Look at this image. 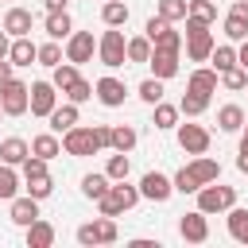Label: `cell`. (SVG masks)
Masks as SVG:
<instances>
[{
    "label": "cell",
    "instance_id": "cell-1",
    "mask_svg": "<svg viewBox=\"0 0 248 248\" xmlns=\"http://www.w3.org/2000/svg\"><path fill=\"white\" fill-rule=\"evenodd\" d=\"M221 178V163L217 159H209V155H194V163L190 167H182L170 182H174V190L178 194H198L205 182H217Z\"/></svg>",
    "mask_w": 248,
    "mask_h": 248
},
{
    "label": "cell",
    "instance_id": "cell-2",
    "mask_svg": "<svg viewBox=\"0 0 248 248\" xmlns=\"http://www.w3.org/2000/svg\"><path fill=\"white\" fill-rule=\"evenodd\" d=\"M136 202H140V186H128V178H120V182H112V186L97 198V209H101V217H120V213H128Z\"/></svg>",
    "mask_w": 248,
    "mask_h": 248
},
{
    "label": "cell",
    "instance_id": "cell-3",
    "mask_svg": "<svg viewBox=\"0 0 248 248\" xmlns=\"http://www.w3.org/2000/svg\"><path fill=\"white\" fill-rule=\"evenodd\" d=\"M182 43H186V58H190V62H209V50L217 46L209 23H202V19H194V16H186V35H182Z\"/></svg>",
    "mask_w": 248,
    "mask_h": 248
},
{
    "label": "cell",
    "instance_id": "cell-4",
    "mask_svg": "<svg viewBox=\"0 0 248 248\" xmlns=\"http://www.w3.org/2000/svg\"><path fill=\"white\" fill-rule=\"evenodd\" d=\"M97 58H101V66H108V70L128 66V39H124L120 27H108V31L97 39Z\"/></svg>",
    "mask_w": 248,
    "mask_h": 248
},
{
    "label": "cell",
    "instance_id": "cell-5",
    "mask_svg": "<svg viewBox=\"0 0 248 248\" xmlns=\"http://www.w3.org/2000/svg\"><path fill=\"white\" fill-rule=\"evenodd\" d=\"M229 205H236V190L232 186H217V182H205L198 190V209L209 217V213H225Z\"/></svg>",
    "mask_w": 248,
    "mask_h": 248
},
{
    "label": "cell",
    "instance_id": "cell-6",
    "mask_svg": "<svg viewBox=\"0 0 248 248\" xmlns=\"http://www.w3.org/2000/svg\"><path fill=\"white\" fill-rule=\"evenodd\" d=\"M54 105H58V89L50 81H31L27 85V108H31V116H50Z\"/></svg>",
    "mask_w": 248,
    "mask_h": 248
},
{
    "label": "cell",
    "instance_id": "cell-7",
    "mask_svg": "<svg viewBox=\"0 0 248 248\" xmlns=\"http://www.w3.org/2000/svg\"><path fill=\"white\" fill-rule=\"evenodd\" d=\"M62 151H66V155H74V159L97 155V140H93V128H81V124H74L70 132H62Z\"/></svg>",
    "mask_w": 248,
    "mask_h": 248
},
{
    "label": "cell",
    "instance_id": "cell-8",
    "mask_svg": "<svg viewBox=\"0 0 248 248\" xmlns=\"http://www.w3.org/2000/svg\"><path fill=\"white\" fill-rule=\"evenodd\" d=\"M0 108H4V116H23L27 112V81L8 78L0 85Z\"/></svg>",
    "mask_w": 248,
    "mask_h": 248
},
{
    "label": "cell",
    "instance_id": "cell-9",
    "mask_svg": "<svg viewBox=\"0 0 248 248\" xmlns=\"http://www.w3.org/2000/svg\"><path fill=\"white\" fill-rule=\"evenodd\" d=\"M93 54H97L93 31H70V39H66V62L85 66V62H93Z\"/></svg>",
    "mask_w": 248,
    "mask_h": 248
},
{
    "label": "cell",
    "instance_id": "cell-10",
    "mask_svg": "<svg viewBox=\"0 0 248 248\" xmlns=\"http://www.w3.org/2000/svg\"><path fill=\"white\" fill-rule=\"evenodd\" d=\"M93 97H97L105 108H120V105H124V97H128V85H124L120 78L105 74V78H97V81H93Z\"/></svg>",
    "mask_w": 248,
    "mask_h": 248
},
{
    "label": "cell",
    "instance_id": "cell-11",
    "mask_svg": "<svg viewBox=\"0 0 248 248\" xmlns=\"http://www.w3.org/2000/svg\"><path fill=\"white\" fill-rule=\"evenodd\" d=\"M174 194V182L163 174V170H147L143 178H140V198H147V202H167Z\"/></svg>",
    "mask_w": 248,
    "mask_h": 248
},
{
    "label": "cell",
    "instance_id": "cell-12",
    "mask_svg": "<svg viewBox=\"0 0 248 248\" xmlns=\"http://www.w3.org/2000/svg\"><path fill=\"white\" fill-rule=\"evenodd\" d=\"M178 236H182L186 244H205V240H209V221H205V213H202V209L182 213V221H178Z\"/></svg>",
    "mask_w": 248,
    "mask_h": 248
},
{
    "label": "cell",
    "instance_id": "cell-13",
    "mask_svg": "<svg viewBox=\"0 0 248 248\" xmlns=\"http://www.w3.org/2000/svg\"><path fill=\"white\" fill-rule=\"evenodd\" d=\"M178 147L186 155H205L209 151V132L202 124H178Z\"/></svg>",
    "mask_w": 248,
    "mask_h": 248
},
{
    "label": "cell",
    "instance_id": "cell-14",
    "mask_svg": "<svg viewBox=\"0 0 248 248\" xmlns=\"http://www.w3.org/2000/svg\"><path fill=\"white\" fill-rule=\"evenodd\" d=\"M8 217H12V225L27 229V225L39 217V198H31V194H27V198H19V194H16V198H12V213H8Z\"/></svg>",
    "mask_w": 248,
    "mask_h": 248
},
{
    "label": "cell",
    "instance_id": "cell-15",
    "mask_svg": "<svg viewBox=\"0 0 248 248\" xmlns=\"http://www.w3.org/2000/svg\"><path fill=\"white\" fill-rule=\"evenodd\" d=\"M31 23H35V16H31L27 8H8V12H4V31H8L12 39L31 35Z\"/></svg>",
    "mask_w": 248,
    "mask_h": 248
},
{
    "label": "cell",
    "instance_id": "cell-16",
    "mask_svg": "<svg viewBox=\"0 0 248 248\" xmlns=\"http://www.w3.org/2000/svg\"><path fill=\"white\" fill-rule=\"evenodd\" d=\"M147 66H151V74H155L159 81H167V78L178 74V54H174V50H151Z\"/></svg>",
    "mask_w": 248,
    "mask_h": 248
},
{
    "label": "cell",
    "instance_id": "cell-17",
    "mask_svg": "<svg viewBox=\"0 0 248 248\" xmlns=\"http://www.w3.org/2000/svg\"><path fill=\"white\" fill-rule=\"evenodd\" d=\"M8 58H12V66H31V62H39V46H35L27 35H19V39H12Z\"/></svg>",
    "mask_w": 248,
    "mask_h": 248
},
{
    "label": "cell",
    "instance_id": "cell-18",
    "mask_svg": "<svg viewBox=\"0 0 248 248\" xmlns=\"http://www.w3.org/2000/svg\"><path fill=\"white\" fill-rule=\"evenodd\" d=\"M27 155H31V143H27V140H19V136H8V140H0V163H12V167H19Z\"/></svg>",
    "mask_w": 248,
    "mask_h": 248
},
{
    "label": "cell",
    "instance_id": "cell-19",
    "mask_svg": "<svg viewBox=\"0 0 248 248\" xmlns=\"http://www.w3.org/2000/svg\"><path fill=\"white\" fill-rule=\"evenodd\" d=\"M46 120H50V132L62 136V132H70V128L78 124V105H74V101H70V105H54V112H50Z\"/></svg>",
    "mask_w": 248,
    "mask_h": 248
},
{
    "label": "cell",
    "instance_id": "cell-20",
    "mask_svg": "<svg viewBox=\"0 0 248 248\" xmlns=\"http://www.w3.org/2000/svg\"><path fill=\"white\" fill-rule=\"evenodd\" d=\"M50 244H54V225L43 221V217H35L27 225V248H50Z\"/></svg>",
    "mask_w": 248,
    "mask_h": 248
},
{
    "label": "cell",
    "instance_id": "cell-21",
    "mask_svg": "<svg viewBox=\"0 0 248 248\" xmlns=\"http://www.w3.org/2000/svg\"><path fill=\"white\" fill-rule=\"evenodd\" d=\"M31 155H39V159H54V155H62V140L54 136V132H39L35 140H31Z\"/></svg>",
    "mask_w": 248,
    "mask_h": 248
},
{
    "label": "cell",
    "instance_id": "cell-22",
    "mask_svg": "<svg viewBox=\"0 0 248 248\" xmlns=\"http://www.w3.org/2000/svg\"><path fill=\"white\" fill-rule=\"evenodd\" d=\"M217 78H221V74H217L213 66H202V70H194V74H190L186 89H194V93H205V97H209V93L217 89Z\"/></svg>",
    "mask_w": 248,
    "mask_h": 248
},
{
    "label": "cell",
    "instance_id": "cell-23",
    "mask_svg": "<svg viewBox=\"0 0 248 248\" xmlns=\"http://www.w3.org/2000/svg\"><path fill=\"white\" fill-rule=\"evenodd\" d=\"M136 140H140V136H136L132 124H112V128H108V147H112V151H132Z\"/></svg>",
    "mask_w": 248,
    "mask_h": 248
},
{
    "label": "cell",
    "instance_id": "cell-24",
    "mask_svg": "<svg viewBox=\"0 0 248 248\" xmlns=\"http://www.w3.org/2000/svg\"><path fill=\"white\" fill-rule=\"evenodd\" d=\"M151 50H182V31H174V23H167L163 31H155L151 35Z\"/></svg>",
    "mask_w": 248,
    "mask_h": 248
},
{
    "label": "cell",
    "instance_id": "cell-25",
    "mask_svg": "<svg viewBox=\"0 0 248 248\" xmlns=\"http://www.w3.org/2000/svg\"><path fill=\"white\" fill-rule=\"evenodd\" d=\"M217 128L221 132H240L244 128V108L240 105H221L217 108Z\"/></svg>",
    "mask_w": 248,
    "mask_h": 248
},
{
    "label": "cell",
    "instance_id": "cell-26",
    "mask_svg": "<svg viewBox=\"0 0 248 248\" xmlns=\"http://www.w3.org/2000/svg\"><path fill=\"white\" fill-rule=\"evenodd\" d=\"M70 31H74L70 12H46V35L50 39H70Z\"/></svg>",
    "mask_w": 248,
    "mask_h": 248
},
{
    "label": "cell",
    "instance_id": "cell-27",
    "mask_svg": "<svg viewBox=\"0 0 248 248\" xmlns=\"http://www.w3.org/2000/svg\"><path fill=\"white\" fill-rule=\"evenodd\" d=\"M78 78H81V74H78V66H74V62H66V58H62V62H58V66H54V74H50V85H54V89H58V93H66V89H70V85H74V81H78Z\"/></svg>",
    "mask_w": 248,
    "mask_h": 248
},
{
    "label": "cell",
    "instance_id": "cell-28",
    "mask_svg": "<svg viewBox=\"0 0 248 248\" xmlns=\"http://www.w3.org/2000/svg\"><path fill=\"white\" fill-rule=\"evenodd\" d=\"M101 19H105V27H124L128 23V4L124 0H105L101 4Z\"/></svg>",
    "mask_w": 248,
    "mask_h": 248
},
{
    "label": "cell",
    "instance_id": "cell-29",
    "mask_svg": "<svg viewBox=\"0 0 248 248\" xmlns=\"http://www.w3.org/2000/svg\"><path fill=\"white\" fill-rule=\"evenodd\" d=\"M225 213H229V236L244 244V236H248V209H240V205H229Z\"/></svg>",
    "mask_w": 248,
    "mask_h": 248
},
{
    "label": "cell",
    "instance_id": "cell-30",
    "mask_svg": "<svg viewBox=\"0 0 248 248\" xmlns=\"http://www.w3.org/2000/svg\"><path fill=\"white\" fill-rule=\"evenodd\" d=\"M19 194V174L12 163H0V202H12Z\"/></svg>",
    "mask_w": 248,
    "mask_h": 248
},
{
    "label": "cell",
    "instance_id": "cell-31",
    "mask_svg": "<svg viewBox=\"0 0 248 248\" xmlns=\"http://www.w3.org/2000/svg\"><path fill=\"white\" fill-rule=\"evenodd\" d=\"M209 108V97L205 93H194V89H186V97L178 101V112H186V116H202Z\"/></svg>",
    "mask_w": 248,
    "mask_h": 248
},
{
    "label": "cell",
    "instance_id": "cell-32",
    "mask_svg": "<svg viewBox=\"0 0 248 248\" xmlns=\"http://www.w3.org/2000/svg\"><path fill=\"white\" fill-rule=\"evenodd\" d=\"M108 186H112V178H108V174H97V170L81 178V194H85V198H93V202H97V198H101Z\"/></svg>",
    "mask_w": 248,
    "mask_h": 248
},
{
    "label": "cell",
    "instance_id": "cell-33",
    "mask_svg": "<svg viewBox=\"0 0 248 248\" xmlns=\"http://www.w3.org/2000/svg\"><path fill=\"white\" fill-rule=\"evenodd\" d=\"M209 62H213V70H217V74H225V70L240 66V62H236V50H232V46H213V50H209Z\"/></svg>",
    "mask_w": 248,
    "mask_h": 248
},
{
    "label": "cell",
    "instance_id": "cell-34",
    "mask_svg": "<svg viewBox=\"0 0 248 248\" xmlns=\"http://www.w3.org/2000/svg\"><path fill=\"white\" fill-rule=\"evenodd\" d=\"M62 58H66V50L58 46V39H46V43L39 46V66H50V70H54Z\"/></svg>",
    "mask_w": 248,
    "mask_h": 248
},
{
    "label": "cell",
    "instance_id": "cell-35",
    "mask_svg": "<svg viewBox=\"0 0 248 248\" xmlns=\"http://www.w3.org/2000/svg\"><path fill=\"white\" fill-rule=\"evenodd\" d=\"M128 170H132V159H128V151H116V155L108 159V167H105V174H108L112 182L128 178Z\"/></svg>",
    "mask_w": 248,
    "mask_h": 248
},
{
    "label": "cell",
    "instance_id": "cell-36",
    "mask_svg": "<svg viewBox=\"0 0 248 248\" xmlns=\"http://www.w3.org/2000/svg\"><path fill=\"white\" fill-rule=\"evenodd\" d=\"M186 16H194V19H202V23H213V19H217V4H213V0H190V4H186Z\"/></svg>",
    "mask_w": 248,
    "mask_h": 248
},
{
    "label": "cell",
    "instance_id": "cell-37",
    "mask_svg": "<svg viewBox=\"0 0 248 248\" xmlns=\"http://www.w3.org/2000/svg\"><path fill=\"white\" fill-rule=\"evenodd\" d=\"M186 4L190 0H159V12L155 16H163L167 23H178V19H186Z\"/></svg>",
    "mask_w": 248,
    "mask_h": 248
},
{
    "label": "cell",
    "instance_id": "cell-38",
    "mask_svg": "<svg viewBox=\"0 0 248 248\" xmlns=\"http://www.w3.org/2000/svg\"><path fill=\"white\" fill-rule=\"evenodd\" d=\"M147 58H151V39L147 35L128 39V62H147Z\"/></svg>",
    "mask_w": 248,
    "mask_h": 248
},
{
    "label": "cell",
    "instance_id": "cell-39",
    "mask_svg": "<svg viewBox=\"0 0 248 248\" xmlns=\"http://www.w3.org/2000/svg\"><path fill=\"white\" fill-rule=\"evenodd\" d=\"M151 108H155V128H174V124H178V108H174V105L159 101V105H151Z\"/></svg>",
    "mask_w": 248,
    "mask_h": 248
},
{
    "label": "cell",
    "instance_id": "cell-40",
    "mask_svg": "<svg viewBox=\"0 0 248 248\" xmlns=\"http://www.w3.org/2000/svg\"><path fill=\"white\" fill-rule=\"evenodd\" d=\"M217 81H221L225 89H244V85H248V70H244V66H232V70H225Z\"/></svg>",
    "mask_w": 248,
    "mask_h": 248
},
{
    "label": "cell",
    "instance_id": "cell-41",
    "mask_svg": "<svg viewBox=\"0 0 248 248\" xmlns=\"http://www.w3.org/2000/svg\"><path fill=\"white\" fill-rule=\"evenodd\" d=\"M140 101H147V105H159V101H163V81H159V78H147V81H140Z\"/></svg>",
    "mask_w": 248,
    "mask_h": 248
},
{
    "label": "cell",
    "instance_id": "cell-42",
    "mask_svg": "<svg viewBox=\"0 0 248 248\" xmlns=\"http://www.w3.org/2000/svg\"><path fill=\"white\" fill-rule=\"evenodd\" d=\"M225 35H229L232 43H244V39H248V23H244L240 16L229 12V16H225Z\"/></svg>",
    "mask_w": 248,
    "mask_h": 248
},
{
    "label": "cell",
    "instance_id": "cell-43",
    "mask_svg": "<svg viewBox=\"0 0 248 248\" xmlns=\"http://www.w3.org/2000/svg\"><path fill=\"white\" fill-rule=\"evenodd\" d=\"M66 97H70L74 105H85V101L93 97V81H85V78H78V81H74V85L66 89Z\"/></svg>",
    "mask_w": 248,
    "mask_h": 248
},
{
    "label": "cell",
    "instance_id": "cell-44",
    "mask_svg": "<svg viewBox=\"0 0 248 248\" xmlns=\"http://www.w3.org/2000/svg\"><path fill=\"white\" fill-rule=\"evenodd\" d=\"M19 167H23V182H27V178H43V174H50V170H46V159H39V155H27Z\"/></svg>",
    "mask_w": 248,
    "mask_h": 248
},
{
    "label": "cell",
    "instance_id": "cell-45",
    "mask_svg": "<svg viewBox=\"0 0 248 248\" xmlns=\"http://www.w3.org/2000/svg\"><path fill=\"white\" fill-rule=\"evenodd\" d=\"M27 194H31V198H39V202H43V198H50V194H54L50 174H43V178H27Z\"/></svg>",
    "mask_w": 248,
    "mask_h": 248
},
{
    "label": "cell",
    "instance_id": "cell-46",
    "mask_svg": "<svg viewBox=\"0 0 248 248\" xmlns=\"http://www.w3.org/2000/svg\"><path fill=\"white\" fill-rule=\"evenodd\" d=\"M97 236H101V244H112V240L120 236V229H116V217H101V221H97Z\"/></svg>",
    "mask_w": 248,
    "mask_h": 248
},
{
    "label": "cell",
    "instance_id": "cell-47",
    "mask_svg": "<svg viewBox=\"0 0 248 248\" xmlns=\"http://www.w3.org/2000/svg\"><path fill=\"white\" fill-rule=\"evenodd\" d=\"M78 244H85V248H93V244H101V236H97V221H85V225H78Z\"/></svg>",
    "mask_w": 248,
    "mask_h": 248
},
{
    "label": "cell",
    "instance_id": "cell-48",
    "mask_svg": "<svg viewBox=\"0 0 248 248\" xmlns=\"http://www.w3.org/2000/svg\"><path fill=\"white\" fill-rule=\"evenodd\" d=\"M236 170L248 174V136H240V147H236Z\"/></svg>",
    "mask_w": 248,
    "mask_h": 248
},
{
    "label": "cell",
    "instance_id": "cell-49",
    "mask_svg": "<svg viewBox=\"0 0 248 248\" xmlns=\"http://www.w3.org/2000/svg\"><path fill=\"white\" fill-rule=\"evenodd\" d=\"M93 128V140H97V151H105L108 147V124H89Z\"/></svg>",
    "mask_w": 248,
    "mask_h": 248
},
{
    "label": "cell",
    "instance_id": "cell-50",
    "mask_svg": "<svg viewBox=\"0 0 248 248\" xmlns=\"http://www.w3.org/2000/svg\"><path fill=\"white\" fill-rule=\"evenodd\" d=\"M232 16H240L244 23H248V0H232V8H229Z\"/></svg>",
    "mask_w": 248,
    "mask_h": 248
},
{
    "label": "cell",
    "instance_id": "cell-51",
    "mask_svg": "<svg viewBox=\"0 0 248 248\" xmlns=\"http://www.w3.org/2000/svg\"><path fill=\"white\" fill-rule=\"evenodd\" d=\"M12 78V58H0V85Z\"/></svg>",
    "mask_w": 248,
    "mask_h": 248
},
{
    "label": "cell",
    "instance_id": "cell-52",
    "mask_svg": "<svg viewBox=\"0 0 248 248\" xmlns=\"http://www.w3.org/2000/svg\"><path fill=\"white\" fill-rule=\"evenodd\" d=\"M8 46H12V35L0 27V58H8Z\"/></svg>",
    "mask_w": 248,
    "mask_h": 248
},
{
    "label": "cell",
    "instance_id": "cell-53",
    "mask_svg": "<svg viewBox=\"0 0 248 248\" xmlns=\"http://www.w3.org/2000/svg\"><path fill=\"white\" fill-rule=\"evenodd\" d=\"M43 4H46V12H66L70 0H43Z\"/></svg>",
    "mask_w": 248,
    "mask_h": 248
},
{
    "label": "cell",
    "instance_id": "cell-54",
    "mask_svg": "<svg viewBox=\"0 0 248 248\" xmlns=\"http://www.w3.org/2000/svg\"><path fill=\"white\" fill-rule=\"evenodd\" d=\"M236 62H240V66H244V70H248V39H244V43H240V50H236Z\"/></svg>",
    "mask_w": 248,
    "mask_h": 248
},
{
    "label": "cell",
    "instance_id": "cell-55",
    "mask_svg": "<svg viewBox=\"0 0 248 248\" xmlns=\"http://www.w3.org/2000/svg\"><path fill=\"white\" fill-rule=\"evenodd\" d=\"M244 136H248V116H244Z\"/></svg>",
    "mask_w": 248,
    "mask_h": 248
},
{
    "label": "cell",
    "instance_id": "cell-56",
    "mask_svg": "<svg viewBox=\"0 0 248 248\" xmlns=\"http://www.w3.org/2000/svg\"><path fill=\"white\" fill-rule=\"evenodd\" d=\"M0 120H4V108H0Z\"/></svg>",
    "mask_w": 248,
    "mask_h": 248
},
{
    "label": "cell",
    "instance_id": "cell-57",
    "mask_svg": "<svg viewBox=\"0 0 248 248\" xmlns=\"http://www.w3.org/2000/svg\"><path fill=\"white\" fill-rule=\"evenodd\" d=\"M244 244H248V236H244Z\"/></svg>",
    "mask_w": 248,
    "mask_h": 248
}]
</instances>
